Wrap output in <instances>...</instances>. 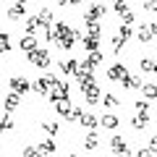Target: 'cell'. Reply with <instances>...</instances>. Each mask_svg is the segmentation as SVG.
Instances as JSON below:
<instances>
[{
	"label": "cell",
	"mask_w": 157,
	"mask_h": 157,
	"mask_svg": "<svg viewBox=\"0 0 157 157\" xmlns=\"http://www.w3.org/2000/svg\"><path fill=\"white\" fill-rule=\"evenodd\" d=\"M134 105H136V115H141V118L149 121V105H147V100H139V102H134Z\"/></svg>",
	"instance_id": "22"
},
{
	"label": "cell",
	"mask_w": 157,
	"mask_h": 157,
	"mask_svg": "<svg viewBox=\"0 0 157 157\" xmlns=\"http://www.w3.org/2000/svg\"><path fill=\"white\" fill-rule=\"evenodd\" d=\"M76 68H78V60H60V71L63 73H76Z\"/></svg>",
	"instance_id": "20"
},
{
	"label": "cell",
	"mask_w": 157,
	"mask_h": 157,
	"mask_svg": "<svg viewBox=\"0 0 157 157\" xmlns=\"http://www.w3.org/2000/svg\"><path fill=\"white\" fill-rule=\"evenodd\" d=\"M110 149L115 152V155H131V147L126 144V139H123V136H113V141H110Z\"/></svg>",
	"instance_id": "7"
},
{
	"label": "cell",
	"mask_w": 157,
	"mask_h": 157,
	"mask_svg": "<svg viewBox=\"0 0 157 157\" xmlns=\"http://www.w3.org/2000/svg\"><path fill=\"white\" fill-rule=\"evenodd\" d=\"M81 94H84L86 105H97V102H100V86L92 84V86H86V89H81Z\"/></svg>",
	"instance_id": "8"
},
{
	"label": "cell",
	"mask_w": 157,
	"mask_h": 157,
	"mask_svg": "<svg viewBox=\"0 0 157 157\" xmlns=\"http://www.w3.org/2000/svg\"><path fill=\"white\" fill-rule=\"evenodd\" d=\"M37 29H42V24H39V18H37V16L26 18V34H37Z\"/></svg>",
	"instance_id": "23"
},
{
	"label": "cell",
	"mask_w": 157,
	"mask_h": 157,
	"mask_svg": "<svg viewBox=\"0 0 157 157\" xmlns=\"http://www.w3.org/2000/svg\"><path fill=\"white\" fill-rule=\"evenodd\" d=\"M37 18H39L42 26H50V24H52V11H50V8H42V11L37 13Z\"/></svg>",
	"instance_id": "19"
},
{
	"label": "cell",
	"mask_w": 157,
	"mask_h": 157,
	"mask_svg": "<svg viewBox=\"0 0 157 157\" xmlns=\"http://www.w3.org/2000/svg\"><path fill=\"white\" fill-rule=\"evenodd\" d=\"M21 155H24V157H34V155H39V149H37V147H24Z\"/></svg>",
	"instance_id": "35"
},
{
	"label": "cell",
	"mask_w": 157,
	"mask_h": 157,
	"mask_svg": "<svg viewBox=\"0 0 157 157\" xmlns=\"http://www.w3.org/2000/svg\"><path fill=\"white\" fill-rule=\"evenodd\" d=\"M144 11H149V13H157V0H144Z\"/></svg>",
	"instance_id": "34"
},
{
	"label": "cell",
	"mask_w": 157,
	"mask_h": 157,
	"mask_svg": "<svg viewBox=\"0 0 157 157\" xmlns=\"http://www.w3.org/2000/svg\"><path fill=\"white\" fill-rule=\"evenodd\" d=\"M18 105H21V94H16V92H11V94L6 97V110H8V113H13V110L18 107Z\"/></svg>",
	"instance_id": "15"
},
{
	"label": "cell",
	"mask_w": 157,
	"mask_h": 157,
	"mask_svg": "<svg viewBox=\"0 0 157 157\" xmlns=\"http://www.w3.org/2000/svg\"><path fill=\"white\" fill-rule=\"evenodd\" d=\"M26 58H29V63H32V66H37V68H39V71H45V68L50 66V52H47V50H39V47L29 50V52H26Z\"/></svg>",
	"instance_id": "2"
},
{
	"label": "cell",
	"mask_w": 157,
	"mask_h": 157,
	"mask_svg": "<svg viewBox=\"0 0 157 157\" xmlns=\"http://www.w3.org/2000/svg\"><path fill=\"white\" fill-rule=\"evenodd\" d=\"M152 32H155V34H157V21H152Z\"/></svg>",
	"instance_id": "41"
},
{
	"label": "cell",
	"mask_w": 157,
	"mask_h": 157,
	"mask_svg": "<svg viewBox=\"0 0 157 157\" xmlns=\"http://www.w3.org/2000/svg\"><path fill=\"white\" fill-rule=\"evenodd\" d=\"M24 16H26V8H24V3H16L13 8H8V18H11V21H21Z\"/></svg>",
	"instance_id": "13"
},
{
	"label": "cell",
	"mask_w": 157,
	"mask_h": 157,
	"mask_svg": "<svg viewBox=\"0 0 157 157\" xmlns=\"http://www.w3.org/2000/svg\"><path fill=\"white\" fill-rule=\"evenodd\" d=\"M141 71L157 73V55H155V58H144V60H141Z\"/></svg>",
	"instance_id": "18"
},
{
	"label": "cell",
	"mask_w": 157,
	"mask_h": 157,
	"mask_svg": "<svg viewBox=\"0 0 157 157\" xmlns=\"http://www.w3.org/2000/svg\"><path fill=\"white\" fill-rule=\"evenodd\" d=\"M11 47H13V45H11V37L3 32V34H0V52H8Z\"/></svg>",
	"instance_id": "27"
},
{
	"label": "cell",
	"mask_w": 157,
	"mask_h": 157,
	"mask_svg": "<svg viewBox=\"0 0 157 157\" xmlns=\"http://www.w3.org/2000/svg\"><path fill=\"white\" fill-rule=\"evenodd\" d=\"M107 13V8H105V3H92L89 6V11H86V16H84V21H100L102 16Z\"/></svg>",
	"instance_id": "4"
},
{
	"label": "cell",
	"mask_w": 157,
	"mask_h": 157,
	"mask_svg": "<svg viewBox=\"0 0 157 157\" xmlns=\"http://www.w3.org/2000/svg\"><path fill=\"white\" fill-rule=\"evenodd\" d=\"M102 60H105V58H102V52H100V50H89V58H86V60H84V66L94 71V68L100 66Z\"/></svg>",
	"instance_id": "12"
},
{
	"label": "cell",
	"mask_w": 157,
	"mask_h": 157,
	"mask_svg": "<svg viewBox=\"0 0 157 157\" xmlns=\"http://www.w3.org/2000/svg\"><path fill=\"white\" fill-rule=\"evenodd\" d=\"M55 84H58V78H55V76H39L37 81H34V84H32V89L37 92V94L47 97V94H50V89H52V86H55Z\"/></svg>",
	"instance_id": "3"
},
{
	"label": "cell",
	"mask_w": 157,
	"mask_h": 157,
	"mask_svg": "<svg viewBox=\"0 0 157 157\" xmlns=\"http://www.w3.org/2000/svg\"><path fill=\"white\" fill-rule=\"evenodd\" d=\"M141 84H144V81H141L139 76H131L128 71L121 76V86H123V89H141Z\"/></svg>",
	"instance_id": "6"
},
{
	"label": "cell",
	"mask_w": 157,
	"mask_h": 157,
	"mask_svg": "<svg viewBox=\"0 0 157 157\" xmlns=\"http://www.w3.org/2000/svg\"><path fill=\"white\" fill-rule=\"evenodd\" d=\"M113 8H115L118 13H123L126 8H128V3H126V0H113Z\"/></svg>",
	"instance_id": "33"
},
{
	"label": "cell",
	"mask_w": 157,
	"mask_h": 157,
	"mask_svg": "<svg viewBox=\"0 0 157 157\" xmlns=\"http://www.w3.org/2000/svg\"><path fill=\"white\" fill-rule=\"evenodd\" d=\"M149 152H152V155H157V136H152V139H149Z\"/></svg>",
	"instance_id": "37"
},
{
	"label": "cell",
	"mask_w": 157,
	"mask_h": 157,
	"mask_svg": "<svg viewBox=\"0 0 157 157\" xmlns=\"http://www.w3.org/2000/svg\"><path fill=\"white\" fill-rule=\"evenodd\" d=\"M84 24H86V29H89V34H92V37H100V34H102L100 21H84Z\"/></svg>",
	"instance_id": "26"
},
{
	"label": "cell",
	"mask_w": 157,
	"mask_h": 157,
	"mask_svg": "<svg viewBox=\"0 0 157 157\" xmlns=\"http://www.w3.org/2000/svg\"><path fill=\"white\" fill-rule=\"evenodd\" d=\"M55 3L58 6H68V0H55Z\"/></svg>",
	"instance_id": "40"
},
{
	"label": "cell",
	"mask_w": 157,
	"mask_h": 157,
	"mask_svg": "<svg viewBox=\"0 0 157 157\" xmlns=\"http://www.w3.org/2000/svg\"><path fill=\"white\" fill-rule=\"evenodd\" d=\"M11 92H16V94H26V92H32V84H29L24 76H13L11 78Z\"/></svg>",
	"instance_id": "5"
},
{
	"label": "cell",
	"mask_w": 157,
	"mask_h": 157,
	"mask_svg": "<svg viewBox=\"0 0 157 157\" xmlns=\"http://www.w3.org/2000/svg\"><path fill=\"white\" fill-rule=\"evenodd\" d=\"M78 123L84 126V128L94 131V128H97V123H100V121H97V118L92 115V113H81V118H78Z\"/></svg>",
	"instance_id": "14"
},
{
	"label": "cell",
	"mask_w": 157,
	"mask_h": 157,
	"mask_svg": "<svg viewBox=\"0 0 157 157\" xmlns=\"http://www.w3.org/2000/svg\"><path fill=\"white\" fill-rule=\"evenodd\" d=\"M123 42H126V39L121 37V34H118V37H113V52H115V55L123 50Z\"/></svg>",
	"instance_id": "29"
},
{
	"label": "cell",
	"mask_w": 157,
	"mask_h": 157,
	"mask_svg": "<svg viewBox=\"0 0 157 157\" xmlns=\"http://www.w3.org/2000/svg\"><path fill=\"white\" fill-rule=\"evenodd\" d=\"M16 3H24V6H26V3H29V0H16Z\"/></svg>",
	"instance_id": "44"
},
{
	"label": "cell",
	"mask_w": 157,
	"mask_h": 157,
	"mask_svg": "<svg viewBox=\"0 0 157 157\" xmlns=\"http://www.w3.org/2000/svg\"><path fill=\"white\" fill-rule=\"evenodd\" d=\"M0 131H6V126H3V118H0Z\"/></svg>",
	"instance_id": "43"
},
{
	"label": "cell",
	"mask_w": 157,
	"mask_h": 157,
	"mask_svg": "<svg viewBox=\"0 0 157 157\" xmlns=\"http://www.w3.org/2000/svg\"><path fill=\"white\" fill-rule=\"evenodd\" d=\"M97 144H100V139H97V134L92 131V134L84 139V149H89V152H92V149H97Z\"/></svg>",
	"instance_id": "24"
},
{
	"label": "cell",
	"mask_w": 157,
	"mask_h": 157,
	"mask_svg": "<svg viewBox=\"0 0 157 157\" xmlns=\"http://www.w3.org/2000/svg\"><path fill=\"white\" fill-rule=\"evenodd\" d=\"M121 18H123V24H134L136 18H134V11H131V8H126L123 13H121Z\"/></svg>",
	"instance_id": "30"
},
{
	"label": "cell",
	"mask_w": 157,
	"mask_h": 157,
	"mask_svg": "<svg viewBox=\"0 0 157 157\" xmlns=\"http://www.w3.org/2000/svg\"><path fill=\"white\" fill-rule=\"evenodd\" d=\"M123 73H126V63H113V66L107 68V78H110V81H121Z\"/></svg>",
	"instance_id": "10"
},
{
	"label": "cell",
	"mask_w": 157,
	"mask_h": 157,
	"mask_svg": "<svg viewBox=\"0 0 157 157\" xmlns=\"http://www.w3.org/2000/svg\"><path fill=\"white\" fill-rule=\"evenodd\" d=\"M42 128H45V131H47V134H50V136H55L58 131H60V128H58V123H45V126H42Z\"/></svg>",
	"instance_id": "36"
},
{
	"label": "cell",
	"mask_w": 157,
	"mask_h": 157,
	"mask_svg": "<svg viewBox=\"0 0 157 157\" xmlns=\"http://www.w3.org/2000/svg\"><path fill=\"white\" fill-rule=\"evenodd\" d=\"M84 47H86V50H97V47H100V37L86 34V37H84Z\"/></svg>",
	"instance_id": "25"
},
{
	"label": "cell",
	"mask_w": 157,
	"mask_h": 157,
	"mask_svg": "<svg viewBox=\"0 0 157 157\" xmlns=\"http://www.w3.org/2000/svg\"><path fill=\"white\" fill-rule=\"evenodd\" d=\"M3 126H6V131H11V128H13V118L6 115V118H3Z\"/></svg>",
	"instance_id": "38"
},
{
	"label": "cell",
	"mask_w": 157,
	"mask_h": 157,
	"mask_svg": "<svg viewBox=\"0 0 157 157\" xmlns=\"http://www.w3.org/2000/svg\"><path fill=\"white\" fill-rule=\"evenodd\" d=\"M37 149H39V155H55L58 147H55V141H52V139H47V141H42Z\"/></svg>",
	"instance_id": "16"
},
{
	"label": "cell",
	"mask_w": 157,
	"mask_h": 157,
	"mask_svg": "<svg viewBox=\"0 0 157 157\" xmlns=\"http://www.w3.org/2000/svg\"><path fill=\"white\" fill-rule=\"evenodd\" d=\"M76 3H81V0H68V6H76Z\"/></svg>",
	"instance_id": "42"
},
{
	"label": "cell",
	"mask_w": 157,
	"mask_h": 157,
	"mask_svg": "<svg viewBox=\"0 0 157 157\" xmlns=\"http://www.w3.org/2000/svg\"><path fill=\"white\" fill-rule=\"evenodd\" d=\"M118 34H121L123 39H131V34H134V32H131V24H123V26L118 29Z\"/></svg>",
	"instance_id": "31"
},
{
	"label": "cell",
	"mask_w": 157,
	"mask_h": 157,
	"mask_svg": "<svg viewBox=\"0 0 157 157\" xmlns=\"http://www.w3.org/2000/svg\"><path fill=\"white\" fill-rule=\"evenodd\" d=\"M147 123H149V121H147V118H141V115H136V118H131V126H134L136 131H141V128H144Z\"/></svg>",
	"instance_id": "28"
},
{
	"label": "cell",
	"mask_w": 157,
	"mask_h": 157,
	"mask_svg": "<svg viewBox=\"0 0 157 157\" xmlns=\"http://www.w3.org/2000/svg\"><path fill=\"white\" fill-rule=\"evenodd\" d=\"M55 34H58V39H55V45L60 47V50H71L76 42H81V32H76V29H71L68 24H63V21H58L55 26Z\"/></svg>",
	"instance_id": "1"
},
{
	"label": "cell",
	"mask_w": 157,
	"mask_h": 157,
	"mask_svg": "<svg viewBox=\"0 0 157 157\" xmlns=\"http://www.w3.org/2000/svg\"><path fill=\"white\" fill-rule=\"evenodd\" d=\"M100 126H105V128L115 131L118 126H121V121H118V115H113V113H105V115L100 118Z\"/></svg>",
	"instance_id": "11"
},
{
	"label": "cell",
	"mask_w": 157,
	"mask_h": 157,
	"mask_svg": "<svg viewBox=\"0 0 157 157\" xmlns=\"http://www.w3.org/2000/svg\"><path fill=\"white\" fill-rule=\"evenodd\" d=\"M136 155H139V157H147V155H152V152H149V147H144V149H139Z\"/></svg>",
	"instance_id": "39"
},
{
	"label": "cell",
	"mask_w": 157,
	"mask_h": 157,
	"mask_svg": "<svg viewBox=\"0 0 157 157\" xmlns=\"http://www.w3.org/2000/svg\"><path fill=\"white\" fill-rule=\"evenodd\" d=\"M102 102H105V107H115L118 105V97L115 94H105V97H102Z\"/></svg>",
	"instance_id": "32"
},
{
	"label": "cell",
	"mask_w": 157,
	"mask_h": 157,
	"mask_svg": "<svg viewBox=\"0 0 157 157\" xmlns=\"http://www.w3.org/2000/svg\"><path fill=\"white\" fill-rule=\"evenodd\" d=\"M141 94L144 100H157V84H141Z\"/></svg>",
	"instance_id": "17"
},
{
	"label": "cell",
	"mask_w": 157,
	"mask_h": 157,
	"mask_svg": "<svg viewBox=\"0 0 157 157\" xmlns=\"http://www.w3.org/2000/svg\"><path fill=\"white\" fill-rule=\"evenodd\" d=\"M34 47H37V37H34V34H26V37L21 39V50H34Z\"/></svg>",
	"instance_id": "21"
},
{
	"label": "cell",
	"mask_w": 157,
	"mask_h": 157,
	"mask_svg": "<svg viewBox=\"0 0 157 157\" xmlns=\"http://www.w3.org/2000/svg\"><path fill=\"white\" fill-rule=\"evenodd\" d=\"M136 39H139V42H152V39H155V32H152V24H141L139 29H136Z\"/></svg>",
	"instance_id": "9"
}]
</instances>
